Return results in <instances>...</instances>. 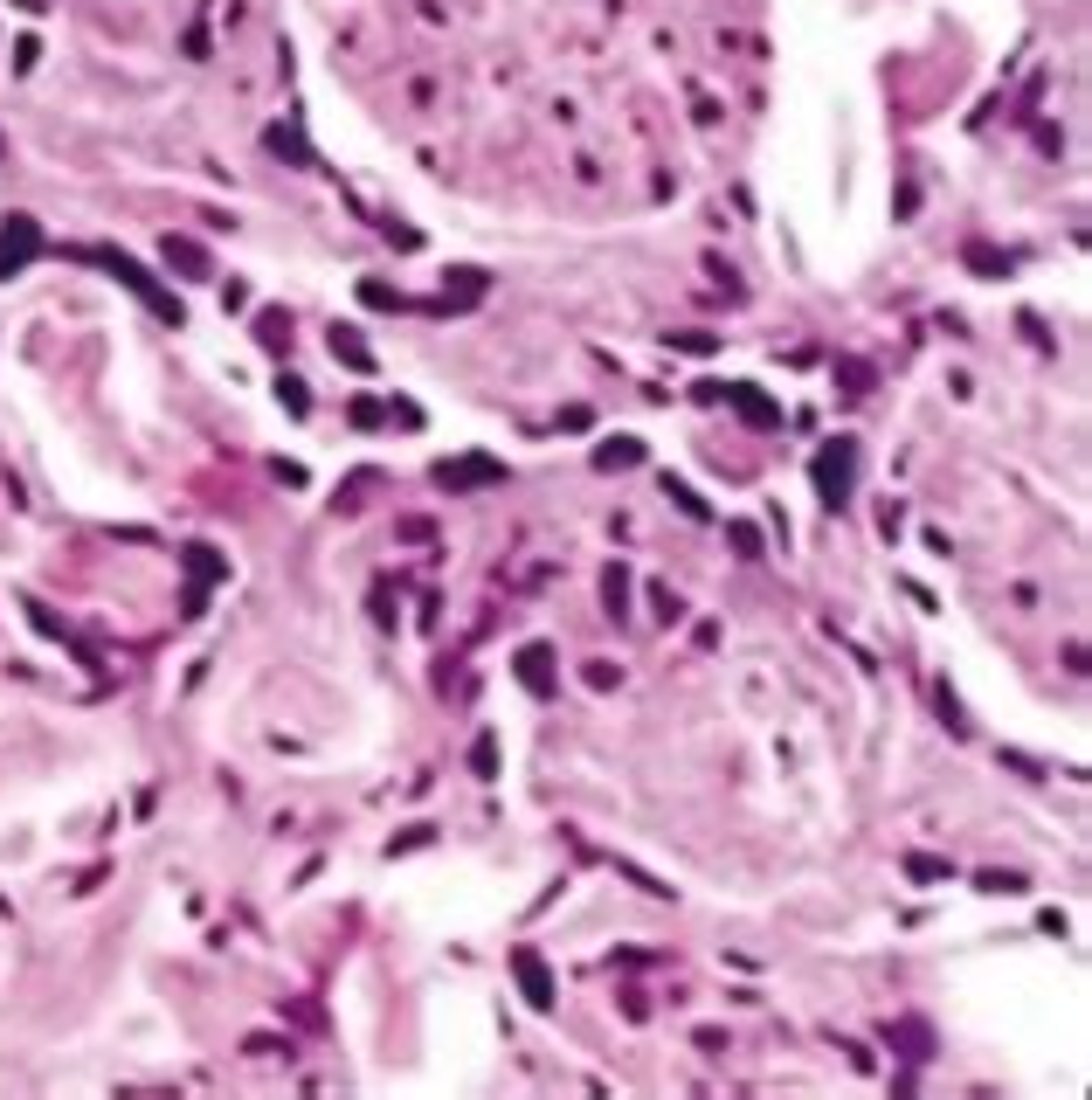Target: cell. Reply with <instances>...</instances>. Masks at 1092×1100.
<instances>
[{
	"label": "cell",
	"mask_w": 1092,
	"mask_h": 1100,
	"mask_svg": "<svg viewBox=\"0 0 1092 1100\" xmlns=\"http://www.w3.org/2000/svg\"><path fill=\"white\" fill-rule=\"evenodd\" d=\"M76 256H91V264H104V270H111L118 284H125V291H139V298L153 305L160 318H173V326H181V298H166V291H160V284H153V277H145V270L132 264L125 249H76Z\"/></svg>",
	"instance_id": "1"
},
{
	"label": "cell",
	"mask_w": 1092,
	"mask_h": 1100,
	"mask_svg": "<svg viewBox=\"0 0 1092 1100\" xmlns=\"http://www.w3.org/2000/svg\"><path fill=\"white\" fill-rule=\"evenodd\" d=\"M850 471H858V443H850V437L823 443V457H816V491H823V506H844Z\"/></svg>",
	"instance_id": "2"
},
{
	"label": "cell",
	"mask_w": 1092,
	"mask_h": 1100,
	"mask_svg": "<svg viewBox=\"0 0 1092 1100\" xmlns=\"http://www.w3.org/2000/svg\"><path fill=\"white\" fill-rule=\"evenodd\" d=\"M42 256V228L35 215H8V228H0V277H21L28 264Z\"/></svg>",
	"instance_id": "3"
},
{
	"label": "cell",
	"mask_w": 1092,
	"mask_h": 1100,
	"mask_svg": "<svg viewBox=\"0 0 1092 1100\" xmlns=\"http://www.w3.org/2000/svg\"><path fill=\"white\" fill-rule=\"evenodd\" d=\"M436 485L442 491H484V485H505V464L498 457H457V464H436Z\"/></svg>",
	"instance_id": "4"
},
{
	"label": "cell",
	"mask_w": 1092,
	"mask_h": 1100,
	"mask_svg": "<svg viewBox=\"0 0 1092 1100\" xmlns=\"http://www.w3.org/2000/svg\"><path fill=\"white\" fill-rule=\"evenodd\" d=\"M726 401L740 409V422H754V429H782V401H767L754 381H726Z\"/></svg>",
	"instance_id": "5"
},
{
	"label": "cell",
	"mask_w": 1092,
	"mask_h": 1100,
	"mask_svg": "<svg viewBox=\"0 0 1092 1100\" xmlns=\"http://www.w3.org/2000/svg\"><path fill=\"white\" fill-rule=\"evenodd\" d=\"M512 969H519V990H525V1003L533 1010H553V976H546V962L533 948H512Z\"/></svg>",
	"instance_id": "6"
},
{
	"label": "cell",
	"mask_w": 1092,
	"mask_h": 1100,
	"mask_svg": "<svg viewBox=\"0 0 1092 1100\" xmlns=\"http://www.w3.org/2000/svg\"><path fill=\"white\" fill-rule=\"evenodd\" d=\"M519 685L533 692V700H546V692H553V651H546V644H525V651H519Z\"/></svg>",
	"instance_id": "7"
},
{
	"label": "cell",
	"mask_w": 1092,
	"mask_h": 1100,
	"mask_svg": "<svg viewBox=\"0 0 1092 1100\" xmlns=\"http://www.w3.org/2000/svg\"><path fill=\"white\" fill-rule=\"evenodd\" d=\"M636 457H643V443H636V437H615V443H602V450H595V464H602V471H630Z\"/></svg>",
	"instance_id": "8"
},
{
	"label": "cell",
	"mask_w": 1092,
	"mask_h": 1100,
	"mask_svg": "<svg viewBox=\"0 0 1092 1100\" xmlns=\"http://www.w3.org/2000/svg\"><path fill=\"white\" fill-rule=\"evenodd\" d=\"M332 360H346L353 374H367V367H374V354H367L360 339H353V326H339V333H332Z\"/></svg>",
	"instance_id": "9"
},
{
	"label": "cell",
	"mask_w": 1092,
	"mask_h": 1100,
	"mask_svg": "<svg viewBox=\"0 0 1092 1100\" xmlns=\"http://www.w3.org/2000/svg\"><path fill=\"white\" fill-rule=\"evenodd\" d=\"M166 264H181V270H194V277H208V256H201L187 236H166Z\"/></svg>",
	"instance_id": "10"
},
{
	"label": "cell",
	"mask_w": 1092,
	"mask_h": 1100,
	"mask_svg": "<svg viewBox=\"0 0 1092 1100\" xmlns=\"http://www.w3.org/2000/svg\"><path fill=\"white\" fill-rule=\"evenodd\" d=\"M187 574H194V582H215V574H222L215 547H187Z\"/></svg>",
	"instance_id": "11"
},
{
	"label": "cell",
	"mask_w": 1092,
	"mask_h": 1100,
	"mask_svg": "<svg viewBox=\"0 0 1092 1100\" xmlns=\"http://www.w3.org/2000/svg\"><path fill=\"white\" fill-rule=\"evenodd\" d=\"M623 602H630V574L609 568V616H623Z\"/></svg>",
	"instance_id": "12"
},
{
	"label": "cell",
	"mask_w": 1092,
	"mask_h": 1100,
	"mask_svg": "<svg viewBox=\"0 0 1092 1100\" xmlns=\"http://www.w3.org/2000/svg\"><path fill=\"white\" fill-rule=\"evenodd\" d=\"M277 395H284V409H290V416H305V409H311V401H305V381H290V374L277 381Z\"/></svg>",
	"instance_id": "13"
},
{
	"label": "cell",
	"mask_w": 1092,
	"mask_h": 1100,
	"mask_svg": "<svg viewBox=\"0 0 1092 1100\" xmlns=\"http://www.w3.org/2000/svg\"><path fill=\"white\" fill-rule=\"evenodd\" d=\"M664 491H671V499H677V506H685V512H692V519H705V499H698V491H692V485H677V478H671V485H664Z\"/></svg>",
	"instance_id": "14"
},
{
	"label": "cell",
	"mask_w": 1092,
	"mask_h": 1100,
	"mask_svg": "<svg viewBox=\"0 0 1092 1100\" xmlns=\"http://www.w3.org/2000/svg\"><path fill=\"white\" fill-rule=\"evenodd\" d=\"M982 893H1023V873H982Z\"/></svg>",
	"instance_id": "15"
},
{
	"label": "cell",
	"mask_w": 1092,
	"mask_h": 1100,
	"mask_svg": "<svg viewBox=\"0 0 1092 1100\" xmlns=\"http://www.w3.org/2000/svg\"><path fill=\"white\" fill-rule=\"evenodd\" d=\"M256 326H263V346H284V339H290V333H284V312H263Z\"/></svg>",
	"instance_id": "16"
},
{
	"label": "cell",
	"mask_w": 1092,
	"mask_h": 1100,
	"mask_svg": "<svg viewBox=\"0 0 1092 1100\" xmlns=\"http://www.w3.org/2000/svg\"><path fill=\"white\" fill-rule=\"evenodd\" d=\"M671 346H685V354H713V333H671Z\"/></svg>",
	"instance_id": "17"
},
{
	"label": "cell",
	"mask_w": 1092,
	"mask_h": 1100,
	"mask_svg": "<svg viewBox=\"0 0 1092 1100\" xmlns=\"http://www.w3.org/2000/svg\"><path fill=\"white\" fill-rule=\"evenodd\" d=\"M906 873H912V879H940L948 865H940V858H906Z\"/></svg>",
	"instance_id": "18"
},
{
	"label": "cell",
	"mask_w": 1092,
	"mask_h": 1100,
	"mask_svg": "<svg viewBox=\"0 0 1092 1100\" xmlns=\"http://www.w3.org/2000/svg\"><path fill=\"white\" fill-rule=\"evenodd\" d=\"M470 762H478V775H491V768H498V747H491V741H478V747H470Z\"/></svg>",
	"instance_id": "19"
},
{
	"label": "cell",
	"mask_w": 1092,
	"mask_h": 1100,
	"mask_svg": "<svg viewBox=\"0 0 1092 1100\" xmlns=\"http://www.w3.org/2000/svg\"><path fill=\"white\" fill-rule=\"evenodd\" d=\"M0 153H8V139H0Z\"/></svg>",
	"instance_id": "20"
}]
</instances>
